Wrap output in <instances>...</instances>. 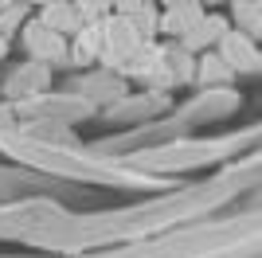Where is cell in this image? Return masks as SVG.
I'll return each instance as SVG.
<instances>
[{"mask_svg":"<svg viewBox=\"0 0 262 258\" xmlns=\"http://www.w3.org/2000/svg\"><path fill=\"white\" fill-rule=\"evenodd\" d=\"M4 4H8V0H0V8H4Z\"/></svg>","mask_w":262,"mask_h":258,"instance_id":"cell-12","label":"cell"},{"mask_svg":"<svg viewBox=\"0 0 262 258\" xmlns=\"http://www.w3.org/2000/svg\"><path fill=\"white\" fill-rule=\"evenodd\" d=\"M164 4H168V8H176V4H192V0H164Z\"/></svg>","mask_w":262,"mask_h":258,"instance_id":"cell-9","label":"cell"},{"mask_svg":"<svg viewBox=\"0 0 262 258\" xmlns=\"http://www.w3.org/2000/svg\"><path fill=\"white\" fill-rule=\"evenodd\" d=\"M215 4H219V0H215Z\"/></svg>","mask_w":262,"mask_h":258,"instance_id":"cell-13","label":"cell"},{"mask_svg":"<svg viewBox=\"0 0 262 258\" xmlns=\"http://www.w3.org/2000/svg\"><path fill=\"white\" fill-rule=\"evenodd\" d=\"M102 32L110 35V47L106 55H129L133 51V43H137V35H133V24H114V28H102Z\"/></svg>","mask_w":262,"mask_h":258,"instance_id":"cell-5","label":"cell"},{"mask_svg":"<svg viewBox=\"0 0 262 258\" xmlns=\"http://www.w3.org/2000/svg\"><path fill=\"white\" fill-rule=\"evenodd\" d=\"M24 43H28V51L39 55V59H63V51H67L63 35L55 32V28H47V24H28V28H24Z\"/></svg>","mask_w":262,"mask_h":258,"instance_id":"cell-1","label":"cell"},{"mask_svg":"<svg viewBox=\"0 0 262 258\" xmlns=\"http://www.w3.org/2000/svg\"><path fill=\"white\" fill-rule=\"evenodd\" d=\"M200 20V4L192 0V4H176V8H168V16H164V32H188L192 24Z\"/></svg>","mask_w":262,"mask_h":258,"instance_id":"cell-4","label":"cell"},{"mask_svg":"<svg viewBox=\"0 0 262 258\" xmlns=\"http://www.w3.org/2000/svg\"><path fill=\"white\" fill-rule=\"evenodd\" d=\"M223 55H227L235 67H243V71H251V67H254V47H251V39L239 35V32L223 39Z\"/></svg>","mask_w":262,"mask_h":258,"instance_id":"cell-2","label":"cell"},{"mask_svg":"<svg viewBox=\"0 0 262 258\" xmlns=\"http://www.w3.org/2000/svg\"><path fill=\"white\" fill-rule=\"evenodd\" d=\"M223 28H227V24L219 20V16H200V20L192 24V32H188V47H204V43H211L215 35H223Z\"/></svg>","mask_w":262,"mask_h":258,"instance_id":"cell-3","label":"cell"},{"mask_svg":"<svg viewBox=\"0 0 262 258\" xmlns=\"http://www.w3.org/2000/svg\"><path fill=\"white\" fill-rule=\"evenodd\" d=\"M39 4H55V0H39Z\"/></svg>","mask_w":262,"mask_h":258,"instance_id":"cell-11","label":"cell"},{"mask_svg":"<svg viewBox=\"0 0 262 258\" xmlns=\"http://www.w3.org/2000/svg\"><path fill=\"white\" fill-rule=\"evenodd\" d=\"M78 4H82V12H86V16H98V12H106L114 0H78Z\"/></svg>","mask_w":262,"mask_h":258,"instance_id":"cell-7","label":"cell"},{"mask_svg":"<svg viewBox=\"0 0 262 258\" xmlns=\"http://www.w3.org/2000/svg\"><path fill=\"white\" fill-rule=\"evenodd\" d=\"M0 55H4V39H0Z\"/></svg>","mask_w":262,"mask_h":258,"instance_id":"cell-10","label":"cell"},{"mask_svg":"<svg viewBox=\"0 0 262 258\" xmlns=\"http://www.w3.org/2000/svg\"><path fill=\"white\" fill-rule=\"evenodd\" d=\"M43 24H47V28H55V32H71V28H78V16H75V8H71V4L55 0V4H47Z\"/></svg>","mask_w":262,"mask_h":258,"instance_id":"cell-6","label":"cell"},{"mask_svg":"<svg viewBox=\"0 0 262 258\" xmlns=\"http://www.w3.org/2000/svg\"><path fill=\"white\" fill-rule=\"evenodd\" d=\"M204 75H208V78H215V75H223V63H208V67H204Z\"/></svg>","mask_w":262,"mask_h":258,"instance_id":"cell-8","label":"cell"}]
</instances>
